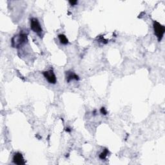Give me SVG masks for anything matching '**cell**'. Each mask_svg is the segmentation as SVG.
Segmentation results:
<instances>
[{
    "instance_id": "obj_1",
    "label": "cell",
    "mask_w": 165,
    "mask_h": 165,
    "mask_svg": "<svg viewBox=\"0 0 165 165\" xmlns=\"http://www.w3.org/2000/svg\"><path fill=\"white\" fill-rule=\"evenodd\" d=\"M27 40V34L25 33H20L14 36L12 39V46L15 48H19Z\"/></svg>"
},
{
    "instance_id": "obj_2",
    "label": "cell",
    "mask_w": 165,
    "mask_h": 165,
    "mask_svg": "<svg viewBox=\"0 0 165 165\" xmlns=\"http://www.w3.org/2000/svg\"><path fill=\"white\" fill-rule=\"evenodd\" d=\"M153 28H154V33L155 36H157L158 41H161L163 39L165 32L164 26L161 25L160 23L155 21H154V23H153Z\"/></svg>"
},
{
    "instance_id": "obj_3",
    "label": "cell",
    "mask_w": 165,
    "mask_h": 165,
    "mask_svg": "<svg viewBox=\"0 0 165 165\" xmlns=\"http://www.w3.org/2000/svg\"><path fill=\"white\" fill-rule=\"evenodd\" d=\"M31 28L35 33H36L40 36H41V33L43 32V29L41 27L40 23L36 17H32L31 19Z\"/></svg>"
},
{
    "instance_id": "obj_4",
    "label": "cell",
    "mask_w": 165,
    "mask_h": 165,
    "mask_svg": "<svg viewBox=\"0 0 165 165\" xmlns=\"http://www.w3.org/2000/svg\"><path fill=\"white\" fill-rule=\"evenodd\" d=\"M43 75L49 83L51 84H55L57 82V78L55 73L53 71V70L51 69L47 71H44L43 72Z\"/></svg>"
},
{
    "instance_id": "obj_5",
    "label": "cell",
    "mask_w": 165,
    "mask_h": 165,
    "mask_svg": "<svg viewBox=\"0 0 165 165\" xmlns=\"http://www.w3.org/2000/svg\"><path fill=\"white\" fill-rule=\"evenodd\" d=\"M12 161L14 164L17 165H22L26 163L24 157H23L22 154H21L19 152H16L14 154Z\"/></svg>"
},
{
    "instance_id": "obj_6",
    "label": "cell",
    "mask_w": 165,
    "mask_h": 165,
    "mask_svg": "<svg viewBox=\"0 0 165 165\" xmlns=\"http://www.w3.org/2000/svg\"><path fill=\"white\" fill-rule=\"evenodd\" d=\"M66 78H67V81L68 82H70L72 80L78 81L79 79V76L78 75H76L74 72L70 71L66 72Z\"/></svg>"
},
{
    "instance_id": "obj_7",
    "label": "cell",
    "mask_w": 165,
    "mask_h": 165,
    "mask_svg": "<svg viewBox=\"0 0 165 165\" xmlns=\"http://www.w3.org/2000/svg\"><path fill=\"white\" fill-rule=\"evenodd\" d=\"M58 38H59V40H60V43L62 44V45H67L68 43H69V40H68V38L67 37V36L65 35L64 34H60L58 36Z\"/></svg>"
},
{
    "instance_id": "obj_8",
    "label": "cell",
    "mask_w": 165,
    "mask_h": 165,
    "mask_svg": "<svg viewBox=\"0 0 165 165\" xmlns=\"http://www.w3.org/2000/svg\"><path fill=\"white\" fill-rule=\"evenodd\" d=\"M108 154V150L107 149H105V150H103V151L101 153V154H99V157L100 159H101L103 160V159H105L107 157Z\"/></svg>"
},
{
    "instance_id": "obj_9",
    "label": "cell",
    "mask_w": 165,
    "mask_h": 165,
    "mask_svg": "<svg viewBox=\"0 0 165 165\" xmlns=\"http://www.w3.org/2000/svg\"><path fill=\"white\" fill-rule=\"evenodd\" d=\"M100 112H101V114H102L103 115H107V110H106V108L105 107H102L101 108V110H100Z\"/></svg>"
},
{
    "instance_id": "obj_10",
    "label": "cell",
    "mask_w": 165,
    "mask_h": 165,
    "mask_svg": "<svg viewBox=\"0 0 165 165\" xmlns=\"http://www.w3.org/2000/svg\"><path fill=\"white\" fill-rule=\"evenodd\" d=\"M69 3L72 6H74L76 5H77L78 3V1H76V0H71V1H69Z\"/></svg>"
},
{
    "instance_id": "obj_11",
    "label": "cell",
    "mask_w": 165,
    "mask_h": 165,
    "mask_svg": "<svg viewBox=\"0 0 165 165\" xmlns=\"http://www.w3.org/2000/svg\"><path fill=\"white\" fill-rule=\"evenodd\" d=\"M66 131H67V132H71V129L69 128H66Z\"/></svg>"
}]
</instances>
